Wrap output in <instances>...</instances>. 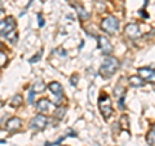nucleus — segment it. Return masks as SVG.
<instances>
[{"label":"nucleus","mask_w":155,"mask_h":146,"mask_svg":"<svg viewBox=\"0 0 155 146\" xmlns=\"http://www.w3.org/2000/svg\"><path fill=\"white\" fill-rule=\"evenodd\" d=\"M119 69V61L115 57H106L100 67V74L104 78H111Z\"/></svg>","instance_id":"obj_1"},{"label":"nucleus","mask_w":155,"mask_h":146,"mask_svg":"<svg viewBox=\"0 0 155 146\" xmlns=\"http://www.w3.org/2000/svg\"><path fill=\"white\" fill-rule=\"evenodd\" d=\"M98 106H100V111L101 114L104 115L105 119H107L111 116L113 114V106H111V100L110 97L106 95V93H102L100 96L98 98Z\"/></svg>","instance_id":"obj_2"},{"label":"nucleus","mask_w":155,"mask_h":146,"mask_svg":"<svg viewBox=\"0 0 155 146\" xmlns=\"http://www.w3.org/2000/svg\"><path fill=\"white\" fill-rule=\"evenodd\" d=\"M101 28H102L104 31L109 32V34H115L116 31H118V28H119V22H118V19H116L115 17L109 16V17H106L102 22H101Z\"/></svg>","instance_id":"obj_3"},{"label":"nucleus","mask_w":155,"mask_h":146,"mask_svg":"<svg viewBox=\"0 0 155 146\" xmlns=\"http://www.w3.org/2000/svg\"><path fill=\"white\" fill-rule=\"evenodd\" d=\"M48 124V119L45 115L38 114L36 116H34L30 121V128L34 131H43Z\"/></svg>","instance_id":"obj_4"},{"label":"nucleus","mask_w":155,"mask_h":146,"mask_svg":"<svg viewBox=\"0 0 155 146\" xmlns=\"http://www.w3.org/2000/svg\"><path fill=\"white\" fill-rule=\"evenodd\" d=\"M14 27H16V22H14L13 17H7L5 19H2L0 21V35L5 36L8 32L14 30Z\"/></svg>","instance_id":"obj_5"},{"label":"nucleus","mask_w":155,"mask_h":146,"mask_svg":"<svg viewBox=\"0 0 155 146\" xmlns=\"http://www.w3.org/2000/svg\"><path fill=\"white\" fill-rule=\"evenodd\" d=\"M124 31H125V35L130 39H137L141 36V30H140L138 25H136V23H129V25H127L124 28Z\"/></svg>","instance_id":"obj_6"},{"label":"nucleus","mask_w":155,"mask_h":146,"mask_svg":"<svg viewBox=\"0 0 155 146\" xmlns=\"http://www.w3.org/2000/svg\"><path fill=\"white\" fill-rule=\"evenodd\" d=\"M22 127V120L19 119V118H11L8 121H7V125H5V128L8 132H17V131H19Z\"/></svg>","instance_id":"obj_7"},{"label":"nucleus","mask_w":155,"mask_h":146,"mask_svg":"<svg viewBox=\"0 0 155 146\" xmlns=\"http://www.w3.org/2000/svg\"><path fill=\"white\" fill-rule=\"evenodd\" d=\"M138 76L141 78L142 80L155 83V72H154L153 70L147 69V67H143V69H138Z\"/></svg>","instance_id":"obj_8"},{"label":"nucleus","mask_w":155,"mask_h":146,"mask_svg":"<svg viewBox=\"0 0 155 146\" xmlns=\"http://www.w3.org/2000/svg\"><path fill=\"white\" fill-rule=\"evenodd\" d=\"M98 47H100V49L102 51L104 55H106V56H109L111 51H113V47H111L110 41L107 40V38H105V36L98 38Z\"/></svg>","instance_id":"obj_9"},{"label":"nucleus","mask_w":155,"mask_h":146,"mask_svg":"<svg viewBox=\"0 0 155 146\" xmlns=\"http://www.w3.org/2000/svg\"><path fill=\"white\" fill-rule=\"evenodd\" d=\"M51 102L49 100H47V98H41V100H39L36 102V109L39 113H48L51 109Z\"/></svg>","instance_id":"obj_10"},{"label":"nucleus","mask_w":155,"mask_h":146,"mask_svg":"<svg viewBox=\"0 0 155 146\" xmlns=\"http://www.w3.org/2000/svg\"><path fill=\"white\" fill-rule=\"evenodd\" d=\"M48 88H49L53 93H54L56 96H58L60 98H62V92H64V89H62V85L60 84V83L57 81H52L49 85H48Z\"/></svg>","instance_id":"obj_11"},{"label":"nucleus","mask_w":155,"mask_h":146,"mask_svg":"<svg viewBox=\"0 0 155 146\" xmlns=\"http://www.w3.org/2000/svg\"><path fill=\"white\" fill-rule=\"evenodd\" d=\"M129 84L133 85V87H142L143 85V80L138 75H133V76L129 78Z\"/></svg>","instance_id":"obj_12"},{"label":"nucleus","mask_w":155,"mask_h":146,"mask_svg":"<svg viewBox=\"0 0 155 146\" xmlns=\"http://www.w3.org/2000/svg\"><path fill=\"white\" fill-rule=\"evenodd\" d=\"M45 89V84H44V81L43 80H36L35 83L32 84V92L34 93H38V92H43Z\"/></svg>","instance_id":"obj_13"},{"label":"nucleus","mask_w":155,"mask_h":146,"mask_svg":"<svg viewBox=\"0 0 155 146\" xmlns=\"http://www.w3.org/2000/svg\"><path fill=\"white\" fill-rule=\"evenodd\" d=\"M119 124L122 125V128L125 131H129V118L127 115H122L119 119Z\"/></svg>","instance_id":"obj_14"},{"label":"nucleus","mask_w":155,"mask_h":146,"mask_svg":"<svg viewBox=\"0 0 155 146\" xmlns=\"http://www.w3.org/2000/svg\"><path fill=\"white\" fill-rule=\"evenodd\" d=\"M22 102H23L22 96H21V95H16V96H14L13 98H12L11 105H12V106H16V108H17V106H21V105H22Z\"/></svg>","instance_id":"obj_15"},{"label":"nucleus","mask_w":155,"mask_h":146,"mask_svg":"<svg viewBox=\"0 0 155 146\" xmlns=\"http://www.w3.org/2000/svg\"><path fill=\"white\" fill-rule=\"evenodd\" d=\"M65 113H66V109L65 108H57L56 109V113H54V116H56L57 119L62 120V119H64V116H65Z\"/></svg>","instance_id":"obj_16"},{"label":"nucleus","mask_w":155,"mask_h":146,"mask_svg":"<svg viewBox=\"0 0 155 146\" xmlns=\"http://www.w3.org/2000/svg\"><path fill=\"white\" fill-rule=\"evenodd\" d=\"M5 38H7L11 43H13V44L17 41V34H16V31H14V30H13V31H11V32H8L7 35H5Z\"/></svg>","instance_id":"obj_17"},{"label":"nucleus","mask_w":155,"mask_h":146,"mask_svg":"<svg viewBox=\"0 0 155 146\" xmlns=\"http://www.w3.org/2000/svg\"><path fill=\"white\" fill-rule=\"evenodd\" d=\"M147 142L151 145V146H155V129L150 131L149 134H147Z\"/></svg>","instance_id":"obj_18"},{"label":"nucleus","mask_w":155,"mask_h":146,"mask_svg":"<svg viewBox=\"0 0 155 146\" xmlns=\"http://www.w3.org/2000/svg\"><path fill=\"white\" fill-rule=\"evenodd\" d=\"M8 58H7V55L4 52H0V67H3L4 65L7 64Z\"/></svg>","instance_id":"obj_19"},{"label":"nucleus","mask_w":155,"mask_h":146,"mask_svg":"<svg viewBox=\"0 0 155 146\" xmlns=\"http://www.w3.org/2000/svg\"><path fill=\"white\" fill-rule=\"evenodd\" d=\"M78 9H79V14H80L81 18H88L89 17V13H87L83 8H78Z\"/></svg>","instance_id":"obj_20"},{"label":"nucleus","mask_w":155,"mask_h":146,"mask_svg":"<svg viewBox=\"0 0 155 146\" xmlns=\"http://www.w3.org/2000/svg\"><path fill=\"white\" fill-rule=\"evenodd\" d=\"M78 80H79V78H78L76 74L72 75V76H71V79H70V81H71V84H72V85H76V81H78Z\"/></svg>","instance_id":"obj_21"},{"label":"nucleus","mask_w":155,"mask_h":146,"mask_svg":"<svg viewBox=\"0 0 155 146\" xmlns=\"http://www.w3.org/2000/svg\"><path fill=\"white\" fill-rule=\"evenodd\" d=\"M41 57V52L40 53H39V55L38 56H34L32 58H31V60H30V62H31V64H32V62H35V61H38L39 60V58H40Z\"/></svg>","instance_id":"obj_22"},{"label":"nucleus","mask_w":155,"mask_h":146,"mask_svg":"<svg viewBox=\"0 0 155 146\" xmlns=\"http://www.w3.org/2000/svg\"><path fill=\"white\" fill-rule=\"evenodd\" d=\"M38 18H39V26H44V19H43L41 14H38Z\"/></svg>","instance_id":"obj_23"},{"label":"nucleus","mask_w":155,"mask_h":146,"mask_svg":"<svg viewBox=\"0 0 155 146\" xmlns=\"http://www.w3.org/2000/svg\"><path fill=\"white\" fill-rule=\"evenodd\" d=\"M34 96H35V93H34V92L31 91V92H30V95H28V102H30V104H31L32 100H34Z\"/></svg>","instance_id":"obj_24"},{"label":"nucleus","mask_w":155,"mask_h":146,"mask_svg":"<svg viewBox=\"0 0 155 146\" xmlns=\"http://www.w3.org/2000/svg\"><path fill=\"white\" fill-rule=\"evenodd\" d=\"M2 47H3V45H2V43H0V49H2Z\"/></svg>","instance_id":"obj_25"},{"label":"nucleus","mask_w":155,"mask_h":146,"mask_svg":"<svg viewBox=\"0 0 155 146\" xmlns=\"http://www.w3.org/2000/svg\"><path fill=\"white\" fill-rule=\"evenodd\" d=\"M154 89H155V85H154Z\"/></svg>","instance_id":"obj_26"},{"label":"nucleus","mask_w":155,"mask_h":146,"mask_svg":"<svg viewBox=\"0 0 155 146\" xmlns=\"http://www.w3.org/2000/svg\"><path fill=\"white\" fill-rule=\"evenodd\" d=\"M154 129H155V125H154Z\"/></svg>","instance_id":"obj_27"},{"label":"nucleus","mask_w":155,"mask_h":146,"mask_svg":"<svg viewBox=\"0 0 155 146\" xmlns=\"http://www.w3.org/2000/svg\"><path fill=\"white\" fill-rule=\"evenodd\" d=\"M154 72H155V71H154Z\"/></svg>","instance_id":"obj_28"}]
</instances>
